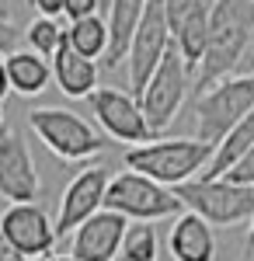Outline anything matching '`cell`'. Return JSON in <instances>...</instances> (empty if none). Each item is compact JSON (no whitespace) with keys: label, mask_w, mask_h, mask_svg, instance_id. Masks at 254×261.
I'll list each match as a JSON object with an SVG mask.
<instances>
[{"label":"cell","mask_w":254,"mask_h":261,"mask_svg":"<svg viewBox=\"0 0 254 261\" xmlns=\"http://www.w3.org/2000/svg\"><path fill=\"white\" fill-rule=\"evenodd\" d=\"M254 45V0H216L209 4V39L195 70L198 94L234 77L237 63Z\"/></svg>","instance_id":"6da1fadb"},{"label":"cell","mask_w":254,"mask_h":261,"mask_svg":"<svg viewBox=\"0 0 254 261\" xmlns=\"http://www.w3.org/2000/svg\"><path fill=\"white\" fill-rule=\"evenodd\" d=\"M213 146L192 140V136H177V140H150L139 146H125L122 161L125 171L143 174V178L157 181L164 188H177L185 181H192L209 164Z\"/></svg>","instance_id":"7a4b0ae2"},{"label":"cell","mask_w":254,"mask_h":261,"mask_svg":"<svg viewBox=\"0 0 254 261\" xmlns=\"http://www.w3.org/2000/svg\"><path fill=\"white\" fill-rule=\"evenodd\" d=\"M185 213L209 226H237L254 216V188L234 185L226 178H192L171 188Z\"/></svg>","instance_id":"3957f363"},{"label":"cell","mask_w":254,"mask_h":261,"mask_svg":"<svg viewBox=\"0 0 254 261\" xmlns=\"http://www.w3.org/2000/svg\"><path fill=\"white\" fill-rule=\"evenodd\" d=\"M28 129L39 136V143L53 157H59L66 164L91 161L108 146L98 129L70 108H32L28 112Z\"/></svg>","instance_id":"277c9868"},{"label":"cell","mask_w":254,"mask_h":261,"mask_svg":"<svg viewBox=\"0 0 254 261\" xmlns=\"http://www.w3.org/2000/svg\"><path fill=\"white\" fill-rule=\"evenodd\" d=\"M101 209L122 216L125 223H160V220L177 216V213H181V202L174 199L171 188L143 178V174L122 171L115 178H108Z\"/></svg>","instance_id":"5b68a950"},{"label":"cell","mask_w":254,"mask_h":261,"mask_svg":"<svg viewBox=\"0 0 254 261\" xmlns=\"http://www.w3.org/2000/svg\"><path fill=\"white\" fill-rule=\"evenodd\" d=\"M254 108V73L247 77H226L202 91L195 101V140L216 146L237 122Z\"/></svg>","instance_id":"8992f818"},{"label":"cell","mask_w":254,"mask_h":261,"mask_svg":"<svg viewBox=\"0 0 254 261\" xmlns=\"http://www.w3.org/2000/svg\"><path fill=\"white\" fill-rule=\"evenodd\" d=\"M188 66L181 63V56L174 53V45L164 53V60L157 63V70L150 73V81L143 84L139 91V112H143V122L150 133H164L171 122L177 119L181 105H185V94H188Z\"/></svg>","instance_id":"52a82bcc"},{"label":"cell","mask_w":254,"mask_h":261,"mask_svg":"<svg viewBox=\"0 0 254 261\" xmlns=\"http://www.w3.org/2000/svg\"><path fill=\"white\" fill-rule=\"evenodd\" d=\"M171 49V28L164 21L160 0H146L143 18H139L129 53H125V66H129V94L139 98L143 84L150 81V73L157 70V63L164 60V53Z\"/></svg>","instance_id":"ba28073f"},{"label":"cell","mask_w":254,"mask_h":261,"mask_svg":"<svg viewBox=\"0 0 254 261\" xmlns=\"http://www.w3.org/2000/svg\"><path fill=\"white\" fill-rule=\"evenodd\" d=\"M87 101H91L94 122L101 125V133H105L108 140L133 143V146L154 140V133H150L146 122H143L139 101L133 98L129 91H122V87H94Z\"/></svg>","instance_id":"9c48e42d"},{"label":"cell","mask_w":254,"mask_h":261,"mask_svg":"<svg viewBox=\"0 0 254 261\" xmlns=\"http://www.w3.org/2000/svg\"><path fill=\"white\" fill-rule=\"evenodd\" d=\"M0 233L11 241V247L18 251L21 258H28V261L49 258L53 247H56V226H53V216L42 209L39 202L7 205V209L0 213Z\"/></svg>","instance_id":"30bf717a"},{"label":"cell","mask_w":254,"mask_h":261,"mask_svg":"<svg viewBox=\"0 0 254 261\" xmlns=\"http://www.w3.org/2000/svg\"><path fill=\"white\" fill-rule=\"evenodd\" d=\"M108 178L112 174H108L105 164H87V167H80L77 174L70 178V185L63 188V199H59V213H56V220H53L56 237L73 233L84 220H91L94 213H101Z\"/></svg>","instance_id":"8fae6325"},{"label":"cell","mask_w":254,"mask_h":261,"mask_svg":"<svg viewBox=\"0 0 254 261\" xmlns=\"http://www.w3.org/2000/svg\"><path fill=\"white\" fill-rule=\"evenodd\" d=\"M39 192V167L24 136L18 129H4L0 133V195L7 199V205H18V202H35Z\"/></svg>","instance_id":"7c38bea8"},{"label":"cell","mask_w":254,"mask_h":261,"mask_svg":"<svg viewBox=\"0 0 254 261\" xmlns=\"http://www.w3.org/2000/svg\"><path fill=\"white\" fill-rule=\"evenodd\" d=\"M125 226L129 223L122 216H115V213H108V209L94 213L91 220H84L70 233L73 237L70 241V258L73 261H115Z\"/></svg>","instance_id":"4fadbf2b"},{"label":"cell","mask_w":254,"mask_h":261,"mask_svg":"<svg viewBox=\"0 0 254 261\" xmlns=\"http://www.w3.org/2000/svg\"><path fill=\"white\" fill-rule=\"evenodd\" d=\"M167 251L174 261H213L216 258L213 226L192 213H177L171 223V233H167Z\"/></svg>","instance_id":"5bb4252c"},{"label":"cell","mask_w":254,"mask_h":261,"mask_svg":"<svg viewBox=\"0 0 254 261\" xmlns=\"http://www.w3.org/2000/svg\"><path fill=\"white\" fill-rule=\"evenodd\" d=\"M49 70H53L56 87L66 98H91V91L98 87V63L77 56V53L66 45V39H63V45L53 53Z\"/></svg>","instance_id":"9a60e30c"},{"label":"cell","mask_w":254,"mask_h":261,"mask_svg":"<svg viewBox=\"0 0 254 261\" xmlns=\"http://www.w3.org/2000/svg\"><path fill=\"white\" fill-rule=\"evenodd\" d=\"M143 7L146 0H112L108 4V18H105V28H108V49H105V66L115 70L118 63H125V53H129V42H133V32H136L139 18H143Z\"/></svg>","instance_id":"2e32d148"},{"label":"cell","mask_w":254,"mask_h":261,"mask_svg":"<svg viewBox=\"0 0 254 261\" xmlns=\"http://www.w3.org/2000/svg\"><path fill=\"white\" fill-rule=\"evenodd\" d=\"M4 70H7V87L21 94V98H35L42 94L49 81H53V70H49V60H42L28 49H14L4 56Z\"/></svg>","instance_id":"e0dca14e"},{"label":"cell","mask_w":254,"mask_h":261,"mask_svg":"<svg viewBox=\"0 0 254 261\" xmlns=\"http://www.w3.org/2000/svg\"><path fill=\"white\" fill-rule=\"evenodd\" d=\"M206 39H209V4L198 0L195 7L185 14V21L171 32V45L181 56V63L188 66V73H195L198 63H202V53H206Z\"/></svg>","instance_id":"ac0fdd59"},{"label":"cell","mask_w":254,"mask_h":261,"mask_svg":"<svg viewBox=\"0 0 254 261\" xmlns=\"http://www.w3.org/2000/svg\"><path fill=\"white\" fill-rule=\"evenodd\" d=\"M251 146H254V108L213 146V157H209V164L202 167V178H223Z\"/></svg>","instance_id":"d6986e66"},{"label":"cell","mask_w":254,"mask_h":261,"mask_svg":"<svg viewBox=\"0 0 254 261\" xmlns=\"http://www.w3.org/2000/svg\"><path fill=\"white\" fill-rule=\"evenodd\" d=\"M63 39L66 45L84 56V60H101L105 49H108V28H105V18H84V21H73L70 28H63Z\"/></svg>","instance_id":"ffe728a7"},{"label":"cell","mask_w":254,"mask_h":261,"mask_svg":"<svg viewBox=\"0 0 254 261\" xmlns=\"http://www.w3.org/2000/svg\"><path fill=\"white\" fill-rule=\"evenodd\" d=\"M157 254H160V237L154 223H129L115 261H157Z\"/></svg>","instance_id":"44dd1931"},{"label":"cell","mask_w":254,"mask_h":261,"mask_svg":"<svg viewBox=\"0 0 254 261\" xmlns=\"http://www.w3.org/2000/svg\"><path fill=\"white\" fill-rule=\"evenodd\" d=\"M24 42H28V53H35L42 60H53V53L63 45V28L53 18H35L24 28Z\"/></svg>","instance_id":"7402d4cb"},{"label":"cell","mask_w":254,"mask_h":261,"mask_svg":"<svg viewBox=\"0 0 254 261\" xmlns=\"http://www.w3.org/2000/svg\"><path fill=\"white\" fill-rule=\"evenodd\" d=\"M63 18L84 21V18H101V4L98 0H63Z\"/></svg>","instance_id":"603a6c76"},{"label":"cell","mask_w":254,"mask_h":261,"mask_svg":"<svg viewBox=\"0 0 254 261\" xmlns=\"http://www.w3.org/2000/svg\"><path fill=\"white\" fill-rule=\"evenodd\" d=\"M223 178L234 181V185H247V188H254V146L230 167V171H226V174H223Z\"/></svg>","instance_id":"cb8c5ba5"},{"label":"cell","mask_w":254,"mask_h":261,"mask_svg":"<svg viewBox=\"0 0 254 261\" xmlns=\"http://www.w3.org/2000/svg\"><path fill=\"white\" fill-rule=\"evenodd\" d=\"M198 0H160V11H164V21H167V28L174 32L177 24L185 21V14L195 7Z\"/></svg>","instance_id":"d4e9b609"},{"label":"cell","mask_w":254,"mask_h":261,"mask_svg":"<svg viewBox=\"0 0 254 261\" xmlns=\"http://www.w3.org/2000/svg\"><path fill=\"white\" fill-rule=\"evenodd\" d=\"M18 39H21L18 24H14L11 18H4V14H0V56L14 53V49H18Z\"/></svg>","instance_id":"484cf974"},{"label":"cell","mask_w":254,"mask_h":261,"mask_svg":"<svg viewBox=\"0 0 254 261\" xmlns=\"http://www.w3.org/2000/svg\"><path fill=\"white\" fill-rule=\"evenodd\" d=\"M35 11H39V18H53L56 21L63 14V0H28Z\"/></svg>","instance_id":"4316f807"},{"label":"cell","mask_w":254,"mask_h":261,"mask_svg":"<svg viewBox=\"0 0 254 261\" xmlns=\"http://www.w3.org/2000/svg\"><path fill=\"white\" fill-rule=\"evenodd\" d=\"M0 261H28V258H21L18 251L11 247V241H7V237L0 233Z\"/></svg>","instance_id":"83f0119b"},{"label":"cell","mask_w":254,"mask_h":261,"mask_svg":"<svg viewBox=\"0 0 254 261\" xmlns=\"http://www.w3.org/2000/svg\"><path fill=\"white\" fill-rule=\"evenodd\" d=\"M11 94V87H7V70H4V56H0V101Z\"/></svg>","instance_id":"f1b7e54d"},{"label":"cell","mask_w":254,"mask_h":261,"mask_svg":"<svg viewBox=\"0 0 254 261\" xmlns=\"http://www.w3.org/2000/svg\"><path fill=\"white\" fill-rule=\"evenodd\" d=\"M244 247H247V254L254 251V216H251V230H247V241H244Z\"/></svg>","instance_id":"f546056e"},{"label":"cell","mask_w":254,"mask_h":261,"mask_svg":"<svg viewBox=\"0 0 254 261\" xmlns=\"http://www.w3.org/2000/svg\"><path fill=\"white\" fill-rule=\"evenodd\" d=\"M42 261H73L70 254H49V258H42Z\"/></svg>","instance_id":"4dcf8cb0"},{"label":"cell","mask_w":254,"mask_h":261,"mask_svg":"<svg viewBox=\"0 0 254 261\" xmlns=\"http://www.w3.org/2000/svg\"><path fill=\"white\" fill-rule=\"evenodd\" d=\"M101 4V14H105V11H108V4H112V0H98Z\"/></svg>","instance_id":"1f68e13d"},{"label":"cell","mask_w":254,"mask_h":261,"mask_svg":"<svg viewBox=\"0 0 254 261\" xmlns=\"http://www.w3.org/2000/svg\"><path fill=\"white\" fill-rule=\"evenodd\" d=\"M0 133H4V108H0Z\"/></svg>","instance_id":"d6a6232c"}]
</instances>
